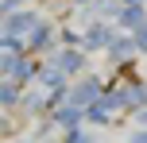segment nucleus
I'll return each instance as SVG.
<instances>
[{"label": "nucleus", "mask_w": 147, "mask_h": 143, "mask_svg": "<svg viewBox=\"0 0 147 143\" xmlns=\"http://www.w3.org/2000/svg\"><path fill=\"white\" fill-rule=\"evenodd\" d=\"M51 66H58L62 74H74V70H81V66H85V58H81L78 50H62V54H54V62H51Z\"/></svg>", "instance_id": "obj_5"}, {"label": "nucleus", "mask_w": 147, "mask_h": 143, "mask_svg": "<svg viewBox=\"0 0 147 143\" xmlns=\"http://www.w3.org/2000/svg\"><path fill=\"white\" fill-rule=\"evenodd\" d=\"M85 120H93V124H105V120H109V108H105L101 101H93V105L85 108Z\"/></svg>", "instance_id": "obj_10"}, {"label": "nucleus", "mask_w": 147, "mask_h": 143, "mask_svg": "<svg viewBox=\"0 0 147 143\" xmlns=\"http://www.w3.org/2000/svg\"><path fill=\"white\" fill-rule=\"evenodd\" d=\"M136 39H140V50H147V19L136 27Z\"/></svg>", "instance_id": "obj_14"}, {"label": "nucleus", "mask_w": 147, "mask_h": 143, "mask_svg": "<svg viewBox=\"0 0 147 143\" xmlns=\"http://www.w3.org/2000/svg\"><path fill=\"white\" fill-rule=\"evenodd\" d=\"M78 120H81V112H78V105H74V101H70V105H62L58 112H54V124H62L66 132L78 128Z\"/></svg>", "instance_id": "obj_6"}, {"label": "nucleus", "mask_w": 147, "mask_h": 143, "mask_svg": "<svg viewBox=\"0 0 147 143\" xmlns=\"http://www.w3.org/2000/svg\"><path fill=\"white\" fill-rule=\"evenodd\" d=\"M109 43H112V31L105 27V23H93V27L85 31V46H89V50H97V46H109Z\"/></svg>", "instance_id": "obj_4"}, {"label": "nucleus", "mask_w": 147, "mask_h": 143, "mask_svg": "<svg viewBox=\"0 0 147 143\" xmlns=\"http://www.w3.org/2000/svg\"><path fill=\"white\" fill-rule=\"evenodd\" d=\"M124 4H140V0H124Z\"/></svg>", "instance_id": "obj_17"}, {"label": "nucleus", "mask_w": 147, "mask_h": 143, "mask_svg": "<svg viewBox=\"0 0 147 143\" xmlns=\"http://www.w3.org/2000/svg\"><path fill=\"white\" fill-rule=\"evenodd\" d=\"M128 105H136V108L147 105V89H143L140 81H128Z\"/></svg>", "instance_id": "obj_9"}, {"label": "nucleus", "mask_w": 147, "mask_h": 143, "mask_svg": "<svg viewBox=\"0 0 147 143\" xmlns=\"http://www.w3.org/2000/svg\"><path fill=\"white\" fill-rule=\"evenodd\" d=\"M0 101H4V105H16V81H4V89H0Z\"/></svg>", "instance_id": "obj_11"}, {"label": "nucleus", "mask_w": 147, "mask_h": 143, "mask_svg": "<svg viewBox=\"0 0 147 143\" xmlns=\"http://www.w3.org/2000/svg\"><path fill=\"white\" fill-rule=\"evenodd\" d=\"M47 39H51V27H47V23H35V27H31V35H27V50H43Z\"/></svg>", "instance_id": "obj_7"}, {"label": "nucleus", "mask_w": 147, "mask_h": 143, "mask_svg": "<svg viewBox=\"0 0 147 143\" xmlns=\"http://www.w3.org/2000/svg\"><path fill=\"white\" fill-rule=\"evenodd\" d=\"M101 93H105V89H101V81L93 77V81H81L78 89H70V101H74V105H85V108H89L93 101H101Z\"/></svg>", "instance_id": "obj_2"}, {"label": "nucleus", "mask_w": 147, "mask_h": 143, "mask_svg": "<svg viewBox=\"0 0 147 143\" xmlns=\"http://www.w3.org/2000/svg\"><path fill=\"white\" fill-rule=\"evenodd\" d=\"M16 77H20V81H31V77H35V66H31V62H20V70H16Z\"/></svg>", "instance_id": "obj_12"}, {"label": "nucleus", "mask_w": 147, "mask_h": 143, "mask_svg": "<svg viewBox=\"0 0 147 143\" xmlns=\"http://www.w3.org/2000/svg\"><path fill=\"white\" fill-rule=\"evenodd\" d=\"M136 120H140V124H143V128H147V105L140 108V112H136Z\"/></svg>", "instance_id": "obj_15"}, {"label": "nucleus", "mask_w": 147, "mask_h": 143, "mask_svg": "<svg viewBox=\"0 0 147 143\" xmlns=\"http://www.w3.org/2000/svg\"><path fill=\"white\" fill-rule=\"evenodd\" d=\"M136 50H140V39H112L109 43V54H112V62H132L136 58Z\"/></svg>", "instance_id": "obj_3"}, {"label": "nucleus", "mask_w": 147, "mask_h": 143, "mask_svg": "<svg viewBox=\"0 0 147 143\" xmlns=\"http://www.w3.org/2000/svg\"><path fill=\"white\" fill-rule=\"evenodd\" d=\"M66 139H70V143H93L85 132H78V128H74V132H66Z\"/></svg>", "instance_id": "obj_13"}, {"label": "nucleus", "mask_w": 147, "mask_h": 143, "mask_svg": "<svg viewBox=\"0 0 147 143\" xmlns=\"http://www.w3.org/2000/svg\"><path fill=\"white\" fill-rule=\"evenodd\" d=\"M120 23H124L128 31H136V27L143 23V8H140V4H124V12H120Z\"/></svg>", "instance_id": "obj_8"}, {"label": "nucleus", "mask_w": 147, "mask_h": 143, "mask_svg": "<svg viewBox=\"0 0 147 143\" xmlns=\"http://www.w3.org/2000/svg\"><path fill=\"white\" fill-rule=\"evenodd\" d=\"M132 143H147V132H136V136H132Z\"/></svg>", "instance_id": "obj_16"}, {"label": "nucleus", "mask_w": 147, "mask_h": 143, "mask_svg": "<svg viewBox=\"0 0 147 143\" xmlns=\"http://www.w3.org/2000/svg\"><path fill=\"white\" fill-rule=\"evenodd\" d=\"M35 15L31 12H8V19H4V35H12V39H20V35H31V27H35Z\"/></svg>", "instance_id": "obj_1"}]
</instances>
